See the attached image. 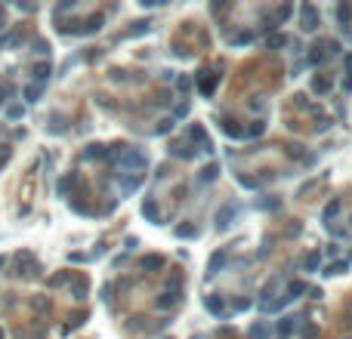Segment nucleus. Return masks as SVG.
Segmentation results:
<instances>
[{"instance_id":"f257e3e1","label":"nucleus","mask_w":352,"mask_h":339,"mask_svg":"<svg viewBox=\"0 0 352 339\" xmlns=\"http://www.w3.org/2000/svg\"><path fill=\"white\" fill-rule=\"evenodd\" d=\"M16 268H19V271H16V275H25V277H34L37 271H40V265H37V262H34V256H31L28 250H25V253H19V256H16Z\"/></svg>"},{"instance_id":"f03ea898","label":"nucleus","mask_w":352,"mask_h":339,"mask_svg":"<svg viewBox=\"0 0 352 339\" xmlns=\"http://www.w3.org/2000/svg\"><path fill=\"white\" fill-rule=\"evenodd\" d=\"M49 71H53V68H49V62L34 65V68H31V74H34V83H47V80H49Z\"/></svg>"},{"instance_id":"7ed1b4c3","label":"nucleus","mask_w":352,"mask_h":339,"mask_svg":"<svg viewBox=\"0 0 352 339\" xmlns=\"http://www.w3.org/2000/svg\"><path fill=\"white\" fill-rule=\"evenodd\" d=\"M40 92H44V83H28L25 87V102H37Z\"/></svg>"},{"instance_id":"20e7f679","label":"nucleus","mask_w":352,"mask_h":339,"mask_svg":"<svg viewBox=\"0 0 352 339\" xmlns=\"http://www.w3.org/2000/svg\"><path fill=\"white\" fill-rule=\"evenodd\" d=\"M71 296H74V299H83V296H87V277H78V281H74Z\"/></svg>"},{"instance_id":"39448f33","label":"nucleus","mask_w":352,"mask_h":339,"mask_svg":"<svg viewBox=\"0 0 352 339\" xmlns=\"http://www.w3.org/2000/svg\"><path fill=\"white\" fill-rule=\"evenodd\" d=\"M68 275H71V271H62V275H56V277H49V287H62L65 281H68Z\"/></svg>"},{"instance_id":"423d86ee","label":"nucleus","mask_w":352,"mask_h":339,"mask_svg":"<svg viewBox=\"0 0 352 339\" xmlns=\"http://www.w3.org/2000/svg\"><path fill=\"white\" fill-rule=\"evenodd\" d=\"M34 53H40V56H44V53H49V44H47V40H34Z\"/></svg>"},{"instance_id":"0eeeda50","label":"nucleus","mask_w":352,"mask_h":339,"mask_svg":"<svg viewBox=\"0 0 352 339\" xmlns=\"http://www.w3.org/2000/svg\"><path fill=\"white\" fill-rule=\"evenodd\" d=\"M142 213H145L148 219H158V210H155V203H152V200H148L145 207H142Z\"/></svg>"},{"instance_id":"6e6552de","label":"nucleus","mask_w":352,"mask_h":339,"mask_svg":"<svg viewBox=\"0 0 352 339\" xmlns=\"http://www.w3.org/2000/svg\"><path fill=\"white\" fill-rule=\"evenodd\" d=\"M142 265H145V268H158V265H161V256H148V259H142Z\"/></svg>"},{"instance_id":"1a4fd4ad","label":"nucleus","mask_w":352,"mask_h":339,"mask_svg":"<svg viewBox=\"0 0 352 339\" xmlns=\"http://www.w3.org/2000/svg\"><path fill=\"white\" fill-rule=\"evenodd\" d=\"M6 114H10L13 121H16V117H22V105H19V102H16V105H10V108H6Z\"/></svg>"},{"instance_id":"9d476101","label":"nucleus","mask_w":352,"mask_h":339,"mask_svg":"<svg viewBox=\"0 0 352 339\" xmlns=\"http://www.w3.org/2000/svg\"><path fill=\"white\" fill-rule=\"evenodd\" d=\"M223 259H225V256H223V253H216V256H213V262H210V275H216V268H220V265H223Z\"/></svg>"},{"instance_id":"9b49d317","label":"nucleus","mask_w":352,"mask_h":339,"mask_svg":"<svg viewBox=\"0 0 352 339\" xmlns=\"http://www.w3.org/2000/svg\"><path fill=\"white\" fill-rule=\"evenodd\" d=\"M207 308H210V311H216V315H220V311H223V302H220V299H207Z\"/></svg>"},{"instance_id":"f8f14e48","label":"nucleus","mask_w":352,"mask_h":339,"mask_svg":"<svg viewBox=\"0 0 352 339\" xmlns=\"http://www.w3.org/2000/svg\"><path fill=\"white\" fill-rule=\"evenodd\" d=\"M6 160H10V148H6V145H0V167H3Z\"/></svg>"},{"instance_id":"ddd939ff","label":"nucleus","mask_w":352,"mask_h":339,"mask_svg":"<svg viewBox=\"0 0 352 339\" xmlns=\"http://www.w3.org/2000/svg\"><path fill=\"white\" fill-rule=\"evenodd\" d=\"M13 92H16L13 87H0V102H3V96H13Z\"/></svg>"},{"instance_id":"4468645a","label":"nucleus","mask_w":352,"mask_h":339,"mask_svg":"<svg viewBox=\"0 0 352 339\" xmlns=\"http://www.w3.org/2000/svg\"><path fill=\"white\" fill-rule=\"evenodd\" d=\"M3 13H6V10H3V6H0V25H3Z\"/></svg>"},{"instance_id":"2eb2a0df","label":"nucleus","mask_w":352,"mask_h":339,"mask_svg":"<svg viewBox=\"0 0 352 339\" xmlns=\"http://www.w3.org/2000/svg\"><path fill=\"white\" fill-rule=\"evenodd\" d=\"M0 339H6V333H3V327H0Z\"/></svg>"},{"instance_id":"dca6fc26","label":"nucleus","mask_w":352,"mask_h":339,"mask_svg":"<svg viewBox=\"0 0 352 339\" xmlns=\"http://www.w3.org/2000/svg\"><path fill=\"white\" fill-rule=\"evenodd\" d=\"M3 262H6V259H3V256H0V268H3Z\"/></svg>"},{"instance_id":"f3484780","label":"nucleus","mask_w":352,"mask_h":339,"mask_svg":"<svg viewBox=\"0 0 352 339\" xmlns=\"http://www.w3.org/2000/svg\"><path fill=\"white\" fill-rule=\"evenodd\" d=\"M0 133H3V126H0Z\"/></svg>"}]
</instances>
